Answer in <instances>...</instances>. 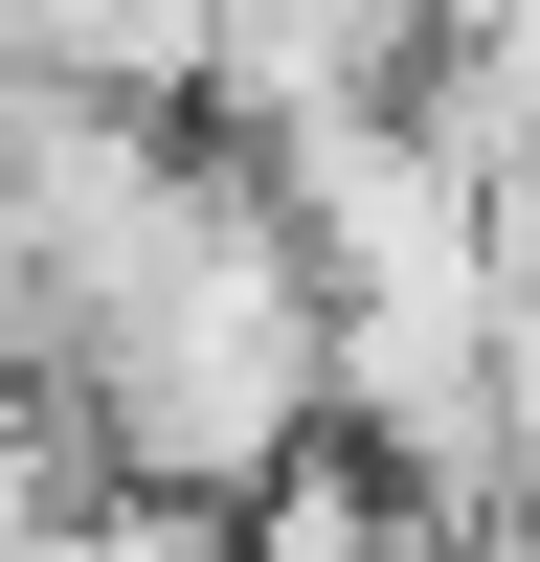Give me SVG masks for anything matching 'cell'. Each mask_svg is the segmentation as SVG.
<instances>
[{
	"instance_id": "cell-1",
	"label": "cell",
	"mask_w": 540,
	"mask_h": 562,
	"mask_svg": "<svg viewBox=\"0 0 540 562\" xmlns=\"http://www.w3.org/2000/svg\"><path fill=\"white\" fill-rule=\"evenodd\" d=\"M90 495V428H68V383H0V540H45Z\"/></svg>"
},
{
	"instance_id": "cell-2",
	"label": "cell",
	"mask_w": 540,
	"mask_h": 562,
	"mask_svg": "<svg viewBox=\"0 0 540 562\" xmlns=\"http://www.w3.org/2000/svg\"><path fill=\"white\" fill-rule=\"evenodd\" d=\"M135 0H0V68H113Z\"/></svg>"
},
{
	"instance_id": "cell-3",
	"label": "cell",
	"mask_w": 540,
	"mask_h": 562,
	"mask_svg": "<svg viewBox=\"0 0 540 562\" xmlns=\"http://www.w3.org/2000/svg\"><path fill=\"white\" fill-rule=\"evenodd\" d=\"M405 23H428V45H495V23H540V0H405Z\"/></svg>"
}]
</instances>
